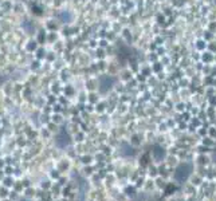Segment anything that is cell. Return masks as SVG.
<instances>
[{"label":"cell","mask_w":216,"mask_h":201,"mask_svg":"<svg viewBox=\"0 0 216 201\" xmlns=\"http://www.w3.org/2000/svg\"><path fill=\"white\" fill-rule=\"evenodd\" d=\"M201 177H199V176H193L192 177V180H191V184L193 185V186H197V185H200L201 184Z\"/></svg>","instance_id":"6da1fadb"},{"label":"cell","mask_w":216,"mask_h":201,"mask_svg":"<svg viewBox=\"0 0 216 201\" xmlns=\"http://www.w3.org/2000/svg\"><path fill=\"white\" fill-rule=\"evenodd\" d=\"M156 185L158 186V188H164L165 186V180L164 178H161V177H158V178H156Z\"/></svg>","instance_id":"7a4b0ae2"}]
</instances>
